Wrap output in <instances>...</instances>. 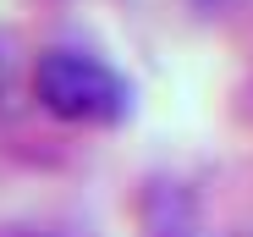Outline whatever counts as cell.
Here are the masks:
<instances>
[{
	"mask_svg": "<svg viewBox=\"0 0 253 237\" xmlns=\"http://www.w3.org/2000/svg\"><path fill=\"white\" fill-rule=\"evenodd\" d=\"M6 94H11V61L0 55V99H6Z\"/></svg>",
	"mask_w": 253,
	"mask_h": 237,
	"instance_id": "cell-2",
	"label": "cell"
},
{
	"mask_svg": "<svg viewBox=\"0 0 253 237\" xmlns=\"http://www.w3.org/2000/svg\"><path fill=\"white\" fill-rule=\"evenodd\" d=\"M33 94L50 116L83 122V127H110L132 105L126 77L88 50H44L39 66H33Z\"/></svg>",
	"mask_w": 253,
	"mask_h": 237,
	"instance_id": "cell-1",
	"label": "cell"
},
{
	"mask_svg": "<svg viewBox=\"0 0 253 237\" xmlns=\"http://www.w3.org/2000/svg\"><path fill=\"white\" fill-rule=\"evenodd\" d=\"M215 6H226V0H215Z\"/></svg>",
	"mask_w": 253,
	"mask_h": 237,
	"instance_id": "cell-3",
	"label": "cell"
}]
</instances>
